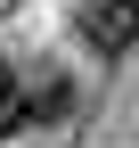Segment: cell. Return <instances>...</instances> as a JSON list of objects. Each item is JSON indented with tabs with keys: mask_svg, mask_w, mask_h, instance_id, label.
<instances>
[{
	"mask_svg": "<svg viewBox=\"0 0 139 148\" xmlns=\"http://www.w3.org/2000/svg\"><path fill=\"white\" fill-rule=\"evenodd\" d=\"M65 115H74V82H65L57 66L16 74V123H65Z\"/></svg>",
	"mask_w": 139,
	"mask_h": 148,
	"instance_id": "7a4b0ae2",
	"label": "cell"
},
{
	"mask_svg": "<svg viewBox=\"0 0 139 148\" xmlns=\"http://www.w3.org/2000/svg\"><path fill=\"white\" fill-rule=\"evenodd\" d=\"M0 8H16V0H0Z\"/></svg>",
	"mask_w": 139,
	"mask_h": 148,
	"instance_id": "277c9868",
	"label": "cell"
},
{
	"mask_svg": "<svg viewBox=\"0 0 139 148\" xmlns=\"http://www.w3.org/2000/svg\"><path fill=\"white\" fill-rule=\"evenodd\" d=\"M8 132H16V66L0 58V140H8Z\"/></svg>",
	"mask_w": 139,
	"mask_h": 148,
	"instance_id": "3957f363",
	"label": "cell"
},
{
	"mask_svg": "<svg viewBox=\"0 0 139 148\" xmlns=\"http://www.w3.org/2000/svg\"><path fill=\"white\" fill-rule=\"evenodd\" d=\"M74 25L98 58H123V49H139V0H82Z\"/></svg>",
	"mask_w": 139,
	"mask_h": 148,
	"instance_id": "6da1fadb",
	"label": "cell"
}]
</instances>
